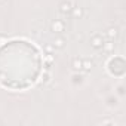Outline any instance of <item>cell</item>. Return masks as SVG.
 <instances>
[{"instance_id":"cell-1","label":"cell","mask_w":126,"mask_h":126,"mask_svg":"<svg viewBox=\"0 0 126 126\" xmlns=\"http://www.w3.org/2000/svg\"><path fill=\"white\" fill-rule=\"evenodd\" d=\"M50 30L53 31V33H62L65 30V24H64V21L62 19H55V21H52V24H50Z\"/></svg>"},{"instance_id":"cell-2","label":"cell","mask_w":126,"mask_h":126,"mask_svg":"<svg viewBox=\"0 0 126 126\" xmlns=\"http://www.w3.org/2000/svg\"><path fill=\"white\" fill-rule=\"evenodd\" d=\"M102 43H104V39H102V36H99V34H96V36H94V37L91 39V46H92L94 49H101Z\"/></svg>"},{"instance_id":"cell-3","label":"cell","mask_w":126,"mask_h":126,"mask_svg":"<svg viewBox=\"0 0 126 126\" xmlns=\"http://www.w3.org/2000/svg\"><path fill=\"white\" fill-rule=\"evenodd\" d=\"M73 2H70V0H65V2H62L61 5H59V11L62 12V14H70L71 11H73Z\"/></svg>"},{"instance_id":"cell-4","label":"cell","mask_w":126,"mask_h":126,"mask_svg":"<svg viewBox=\"0 0 126 126\" xmlns=\"http://www.w3.org/2000/svg\"><path fill=\"white\" fill-rule=\"evenodd\" d=\"M105 36L110 39V40H114L119 37V28L117 27H108L107 31H105Z\"/></svg>"},{"instance_id":"cell-5","label":"cell","mask_w":126,"mask_h":126,"mask_svg":"<svg viewBox=\"0 0 126 126\" xmlns=\"http://www.w3.org/2000/svg\"><path fill=\"white\" fill-rule=\"evenodd\" d=\"M52 46L55 47V49H62L65 46V40L62 39V37H56L55 40H53V43H52Z\"/></svg>"},{"instance_id":"cell-6","label":"cell","mask_w":126,"mask_h":126,"mask_svg":"<svg viewBox=\"0 0 126 126\" xmlns=\"http://www.w3.org/2000/svg\"><path fill=\"white\" fill-rule=\"evenodd\" d=\"M101 49H102V50H105V52H113V50H114V43H113V40L104 42V43H102V46H101Z\"/></svg>"},{"instance_id":"cell-7","label":"cell","mask_w":126,"mask_h":126,"mask_svg":"<svg viewBox=\"0 0 126 126\" xmlns=\"http://www.w3.org/2000/svg\"><path fill=\"white\" fill-rule=\"evenodd\" d=\"M92 67H94V62H92V61H89V59L82 61V70H85V71H91Z\"/></svg>"},{"instance_id":"cell-8","label":"cell","mask_w":126,"mask_h":126,"mask_svg":"<svg viewBox=\"0 0 126 126\" xmlns=\"http://www.w3.org/2000/svg\"><path fill=\"white\" fill-rule=\"evenodd\" d=\"M71 67H73V70H74V71H80V70H82V59L74 58V59H73V62H71Z\"/></svg>"},{"instance_id":"cell-9","label":"cell","mask_w":126,"mask_h":126,"mask_svg":"<svg viewBox=\"0 0 126 126\" xmlns=\"http://www.w3.org/2000/svg\"><path fill=\"white\" fill-rule=\"evenodd\" d=\"M71 12H73V16H74V18H82V16H83V8L74 6Z\"/></svg>"},{"instance_id":"cell-10","label":"cell","mask_w":126,"mask_h":126,"mask_svg":"<svg viewBox=\"0 0 126 126\" xmlns=\"http://www.w3.org/2000/svg\"><path fill=\"white\" fill-rule=\"evenodd\" d=\"M52 49H53L52 45H46V50H47V52H52Z\"/></svg>"}]
</instances>
